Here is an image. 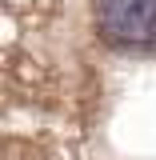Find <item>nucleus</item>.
<instances>
[{"label":"nucleus","mask_w":156,"mask_h":160,"mask_svg":"<svg viewBox=\"0 0 156 160\" xmlns=\"http://www.w3.org/2000/svg\"><path fill=\"white\" fill-rule=\"evenodd\" d=\"M100 36L116 48L156 44V0H96Z\"/></svg>","instance_id":"nucleus-1"}]
</instances>
